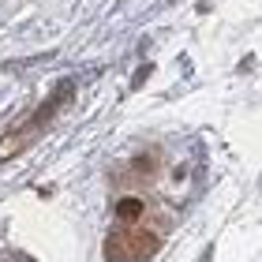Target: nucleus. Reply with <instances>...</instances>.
<instances>
[{
  "label": "nucleus",
  "mask_w": 262,
  "mask_h": 262,
  "mask_svg": "<svg viewBox=\"0 0 262 262\" xmlns=\"http://www.w3.org/2000/svg\"><path fill=\"white\" fill-rule=\"evenodd\" d=\"M116 213H120V217H139V213H142V202L124 199V202H116Z\"/></svg>",
  "instance_id": "nucleus-1"
}]
</instances>
